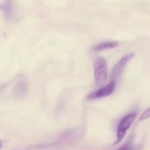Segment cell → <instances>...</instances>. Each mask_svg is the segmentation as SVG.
I'll return each instance as SVG.
<instances>
[{
    "mask_svg": "<svg viewBox=\"0 0 150 150\" xmlns=\"http://www.w3.org/2000/svg\"><path fill=\"white\" fill-rule=\"evenodd\" d=\"M138 115L137 112H132L130 114H127V115L125 116L120 122H119L118 126H117V141L115 142L114 144L120 143L123 139L125 136L127 130L132 125L134 120H136V117Z\"/></svg>",
    "mask_w": 150,
    "mask_h": 150,
    "instance_id": "cell-1",
    "label": "cell"
},
{
    "mask_svg": "<svg viewBox=\"0 0 150 150\" xmlns=\"http://www.w3.org/2000/svg\"><path fill=\"white\" fill-rule=\"evenodd\" d=\"M95 81L96 84L101 85L105 81L108 76V66L105 59L99 57L95 62L94 65Z\"/></svg>",
    "mask_w": 150,
    "mask_h": 150,
    "instance_id": "cell-2",
    "label": "cell"
},
{
    "mask_svg": "<svg viewBox=\"0 0 150 150\" xmlns=\"http://www.w3.org/2000/svg\"><path fill=\"white\" fill-rule=\"evenodd\" d=\"M116 88V81H111L105 86H103L100 89H98L95 92L89 94V96H87L88 100H96L99 98H105V97L109 96L113 92H114Z\"/></svg>",
    "mask_w": 150,
    "mask_h": 150,
    "instance_id": "cell-3",
    "label": "cell"
},
{
    "mask_svg": "<svg viewBox=\"0 0 150 150\" xmlns=\"http://www.w3.org/2000/svg\"><path fill=\"white\" fill-rule=\"evenodd\" d=\"M134 57V54H129L123 57L122 58L120 59V61L116 64V65L114 66V69H113V72H112V78L115 81L116 79H118L119 77H120L122 73L123 70L125 67L126 64L130 60H131V59Z\"/></svg>",
    "mask_w": 150,
    "mask_h": 150,
    "instance_id": "cell-4",
    "label": "cell"
},
{
    "mask_svg": "<svg viewBox=\"0 0 150 150\" xmlns=\"http://www.w3.org/2000/svg\"><path fill=\"white\" fill-rule=\"evenodd\" d=\"M27 92V83L23 79H21L16 84L15 88V94L18 98L24 96Z\"/></svg>",
    "mask_w": 150,
    "mask_h": 150,
    "instance_id": "cell-5",
    "label": "cell"
},
{
    "mask_svg": "<svg viewBox=\"0 0 150 150\" xmlns=\"http://www.w3.org/2000/svg\"><path fill=\"white\" fill-rule=\"evenodd\" d=\"M119 45V43L116 41H110V42H101V43L98 44V45H95L93 48V51L95 52H98V51H104V50L111 49V48H114L117 47Z\"/></svg>",
    "mask_w": 150,
    "mask_h": 150,
    "instance_id": "cell-6",
    "label": "cell"
},
{
    "mask_svg": "<svg viewBox=\"0 0 150 150\" xmlns=\"http://www.w3.org/2000/svg\"><path fill=\"white\" fill-rule=\"evenodd\" d=\"M141 149H142V146L141 145L134 146V145H132L131 144H127L124 145V146L119 148L117 150H140Z\"/></svg>",
    "mask_w": 150,
    "mask_h": 150,
    "instance_id": "cell-7",
    "label": "cell"
},
{
    "mask_svg": "<svg viewBox=\"0 0 150 150\" xmlns=\"http://www.w3.org/2000/svg\"><path fill=\"white\" fill-rule=\"evenodd\" d=\"M149 118H150V107L142 113L140 118H139V120L140 121H144V120H146Z\"/></svg>",
    "mask_w": 150,
    "mask_h": 150,
    "instance_id": "cell-8",
    "label": "cell"
}]
</instances>
